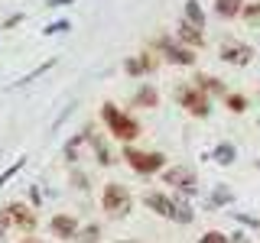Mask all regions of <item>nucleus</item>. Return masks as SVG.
<instances>
[{"label": "nucleus", "mask_w": 260, "mask_h": 243, "mask_svg": "<svg viewBox=\"0 0 260 243\" xmlns=\"http://www.w3.org/2000/svg\"><path fill=\"white\" fill-rule=\"evenodd\" d=\"M101 117H104V124H108L114 140L130 143V140H137V136H140V124H137L134 117H127V113H120L114 104H104V107H101Z\"/></svg>", "instance_id": "obj_1"}, {"label": "nucleus", "mask_w": 260, "mask_h": 243, "mask_svg": "<svg viewBox=\"0 0 260 243\" xmlns=\"http://www.w3.org/2000/svg\"><path fill=\"white\" fill-rule=\"evenodd\" d=\"M130 205H134V198H130L127 185H120V182H108V185H104L101 208L108 211L111 217H127L130 214Z\"/></svg>", "instance_id": "obj_2"}, {"label": "nucleus", "mask_w": 260, "mask_h": 243, "mask_svg": "<svg viewBox=\"0 0 260 243\" xmlns=\"http://www.w3.org/2000/svg\"><path fill=\"white\" fill-rule=\"evenodd\" d=\"M124 159H127V166L140 175H153L166 166V156H162V152H143V149H134V146L124 149Z\"/></svg>", "instance_id": "obj_3"}, {"label": "nucleus", "mask_w": 260, "mask_h": 243, "mask_svg": "<svg viewBox=\"0 0 260 243\" xmlns=\"http://www.w3.org/2000/svg\"><path fill=\"white\" fill-rule=\"evenodd\" d=\"M7 227H20V230H32L36 227V214L20 205V201H13V205L0 208V230H7Z\"/></svg>", "instance_id": "obj_4"}, {"label": "nucleus", "mask_w": 260, "mask_h": 243, "mask_svg": "<svg viewBox=\"0 0 260 243\" xmlns=\"http://www.w3.org/2000/svg\"><path fill=\"white\" fill-rule=\"evenodd\" d=\"M176 101L182 104V107L189 110L192 117H208V113H211L208 94H205V91H199L195 85H185V88H179V91H176Z\"/></svg>", "instance_id": "obj_5"}, {"label": "nucleus", "mask_w": 260, "mask_h": 243, "mask_svg": "<svg viewBox=\"0 0 260 243\" xmlns=\"http://www.w3.org/2000/svg\"><path fill=\"white\" fill-rule=\"evenodd\" d=\"M166 185H176V188H182L185 194H192L199 188V178H195V172L189 166H173V169H166Z\"/></svg>", "instance_id": "obj_6"}, {"label": "nucleus", "mask_w": 260, "mask_h": 243, "mask_svg": "<svg viewBox=\"0 0 260 243\" xmlns=\"http://www.w3.org/2000/svg\"><path fill=\"white\" fill-rule=\"evenodd\" d=\"M49 230L59 240H72V237H78V221L72 214H55L52 221H49Z\"/></svg>", "instance_id": "obj_7"}, {"label": "nucleus", "mask_w": 260, "mask_h": 243, "mask_svg": "<svg viewBox=\"0 0 260 243\" xmlns=\"http://www.w3.org/2000/svg\"><path fill=\"white\" fill-rule=\"evenodd\" d=\"M143 201H146V208L156 211L159 217H176V201L169 198V194H162V191H150V194H143Z\"/></svg>", "instance_id": "obj_8"}, {"label": "nucleus", "mask_w": 260, "mask_h": 243, "mask_svg": "<svg viewBox=\"0 0 260 243\" xmlns=\"http://www.w3.org/2000/svg\"><path fill=\"white\" fill-rule=\"evenodd\" d=\"M159 46H162V52H166V62H173V65H195V52H192V49L173 46L169 39H159Z\"/></svg>", "instance_id": "obj_9"}, {"label": "nucleus", "mask_w": 260, "mask_h": 243, "mask_svg": "<svg viewBox=\"0 0 260 243\" xmlns=\"http://www.w3.org/2000/svg\"><path fill=\"white\" fill-rule=\"evenodd\" d=\"M250 55H254V49L244 46V43H224L221 46V59L231 62V65H247Z\"/></svg>", "instance_id": "obj_10"}, {"label": "nucleus", "mask_w": 260, "mask_h": 243, "mask_svg": "<svg viewBox=\"0 0 260 243\" xmlns=\"http://www.w3.org/2000/svg\"><path fill=\"white\" fill-rule=\"evenodd\" d=\"M176 36L185 43V49H202L205 46V36H202V29L199 26H192V23H179V29H176Z\"/></svg>", "instance_id": "obj_11"}, {"label": "nucleus", "mask_w": 260, "mask_h": 243, "mask_svg": "<svg viewBox=\"0 0 260 243\" xmlns=\"http://www.w3.org/2000/svg\"><path fill=\"white\" fill-rule=\"evenodd\" d=\"M124 68H127V75H143V71H153L156 68V59H150V55H137V59H127L124 62Z\"/></svg>", "instance_id": "obj_12"}, {"label": "nucleus", "mask_w": 260, "mask_h": 243, "mask_svg": "<svg viewBox=\"0 0 260 243\" xmlns=\"http://www.w3.org/2000/svg\"><path fill=\"white\" fill-rule=\"evenodd\" d=\"M215 10H218V16H224V20H234V16H241V10H244V0H215Z\"/></svg>", "instance_id": "obj_13"}, {"label": "nucleus", "mask_w": 260, "mask_h": 243, "mask_svg": "<svg viewBox=\"0 0 260 243\" xmlns=\"http://www.w3.org/2000/svg\"><path fill=\"white\" fill-rule=\"evenodd\" d=\"M195 88H199V91H205V94H221V97H228L224 85H218V78H211V75H199V78H195Z\"/></svg>", "instance_id": "obj_14"}, {"label": "nucleus", "mask_w": 260, "mask_h": 243, "mask_svg": "<svg viewBox=\"0 0 260 243\" xmlns=\"http://www.w3.org/2000/svg\"><path fill=\"white\" fill-rule=\"evenodd\" d=\"M185 23H192V26H205V10L199 7V0H185Z\"/></svg>", "instance_id": "obj_15"}, {"label": "nucleus", "mask_w": 260, "mask_h": 243, "mask_svg": "<svg viewBox=\"0 0 260 243\" xmlns=\"http://www.w3.org/2000/svg\"><path fill=\"white\" fill-rule=\"evenodd\" d=\"M134 104H137V107H156V104H159V94H156V88H150V85H146V88H140V91L134 94Z\"/></svg>", "instance_id": "obj_16"}, {"label": "nucleus", "mask_w": 260, "mask_h": 243, "mask_svg": "<svg viewBox=\"0 0 260 243\" xmlns=\"http://www.w3.org/2000/svg\"><path fill=\"white\" fill-rule=\"evenodd\" d=\"M101 240V227L98 224H88L85 230H78V243H98Z\"/></svg>", "instance_id": "obj_17"}, {"label": "nucleus", "mask_w": 260, "mask_h": 243, "mask_svg": "<svg viewBox=\"0 0 260 243\" xmlns=\"http://www.w3.org/2000/svg\"><path fill=\"white\" fill-rule=\"evenodd\" d=\"M215 159L221 162V166H231V162H234V146H231V143H221V146L215 149Z\"/></svg>", "instance_id": "obj_18"}, {"label": "nucleus", "mask_w": 260, "mask_h": 243, "mask_svg": "<svg viewBox=\"0 0 260 243\" xmlns=\"http://www.w3.org/2000/svg\"><path fill=\"white\" fill-rule=\"evenodd\" d=\"M224 101H228V107H231L234 113H244V110H247V97H244V94H228Z\"/></svg>", "instance_id": "obj_19"}, {"label": "nucleus", "mask_w": 260, "mask_h": 243, "mask_svg": "<svg viewBox=\"0 0 260 243\" xmlns=\"http://www.w3.org/2000/svg\"><path fill=\"white\" fill-rule=\"evenodd\" d=\"M199 243H231V240H228L221 230H208L205 237H199Z\"/></svg>", "instance_id": "obj_20"}, {"label": "nucleus", "mask_w": 260, "mask_h": 243, "mask_svg": "<svg viewBox=\"0 0 260 243\" xmlns=\"http://www.w3.org/2000/svg\"><path fill=\"white\" fill-rule=\"evenodd\" d=\"M241 16H244L247 23H260V4H254V7H244Z\"/></svg>", "instance_id": "obj_21"}, {"label": "nucleus", "mask_w": 260, "mask_h": 243, "mask_svg": "<svg viewBox=\"0 0 260 243\" xmlns=\"http://www.w3.org/2000/svg\"><path fill=\"white\" fill-rule=\"evenodd\" d=\"M176 221L179 224H189L192 221V208L189 205H176Z\"/></svg>", "instance_id": "obj_22"}, {"label": "nucleus", "mask_w": 260, "mask_h": 243, "mask_svg": "<svg viewBox=\"0 0 260 243\" xmlns=\"http://www.w3.org/2000/svg\"><path fill=\"white\" fill-rule=\"evenodd\" d=\"M231 198H234V194L228 191V188H218V191H215V201H218V205H228Z\"/></svg>", "instance_id": "obj_23"}, {"label": "nucleus", "mask_w": 260, "mask_h": 243, "mask_svg": "<svg viewBox=\"0 0 260 243\" xmlns=\"http://www.w3.org/2000/svg\"><path fill=\"white\" fill-rule=\"evenodd\" d=\"M62 29H69V23H52V26H49L46 32H62Z\"/></svg>", "instance_id": "obj_24"}, {"label": "nucleus", "mask_w": 260, "mask_h": 243, "mask_svg": "<svg viewBox=\"0 0 260 243\" xmlns=\"http://www.w3.org/2000/svg\"><path fill=\"white\" fill-rule=\"evenodd\" d=\"M231 243H250V240L244 237V233H234V237H231Z\"/></svg>", "instance_id": "obj_25"}, {"label": "nucleus", "mask_w": 260, "mask_h": 243, "mask_svg": "<svg viewBox=\"0 0 260 243\" xmlns=\"http://www.w3.org/2000/svg\"><path fill=\"white\" fill-rule=\"evenodd\" d=\"M20 243H43L39 237H26V240H20Z\"/></svg>", "instance_id": "obj_26"}, {"label": "nucleus", "mask_w": 260, "mask_h": 243, "mask_svg": "<svg viewBox=\"0 0 260 243\" xmlns=\"http://www.w3.org/2000/svg\"><path fill=\"white\" fill-rule=\"evenodd\" d=\"M65 4H72V0H52V7H65Z\"/></svg>", "instance_id": "obj_27"}, {"label": "nucleus", "mask_w": 260, "mask_h": 243, "mask_svg": "<svg viewBox=\"0 0 260 243\" xmlns=\"http://www.w3.org/2000/svg\"><path fill=\"white\" fill-rule=\"evenodd\" d=\"M0 243H7V237H4V230H0Z\"/></svg>", "instance_id": "obj_28"}, {"label": "nucleus", "mask_w": 260, "mask_h": 243, "mask_svg": "<svg viewBox=\"0 0 260 243\" xmlns=\"http://www.w3.org/2000/svg\"><path fill=\"white\" fill-rule=\"evenodd\" d=\"M124 243H137V240H124Z\"/></svg>", "instance_id": "obj_29"}, {"label": "nucleus", "mask_w": 260, "mask_h": 243, "mask_svg": "<svg viewBox=\"0 0 260 243\" xmlns=\"http://www.w3.org/2000/svg\"><path fill=\"white\" fill-rule=\"evenodd\" d=\"M257 224H260V221H257Z\"/></svg>", "instance_id": "obj_30"}]
</instances>
